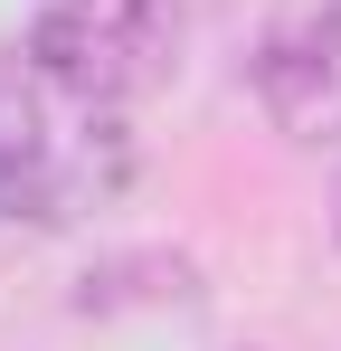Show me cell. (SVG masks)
Returning a JSON list of instances; mask_svg holds the SVG:
<instances>
[{
  "instance_id": "cell-3",
  "label": "cell",
  "mask_w": 341,
  "mask_h": 351,
  "mask_svg": "<svg viewBox=\"0 0 341 351\" xmlns=\"http://www.w3.org/2000/svg\"><path fill=\"white\" fill-rule=\"evenodd\" d=\"M256 105H266L275 133H294V143L341 133V0L294 10L275 38L256 48Z\"/></svg>"
},
{
  "instance_id": "cell-2",
  "label": "cell",
  "mask_w": 341,
  "mask_h": 351,
  "mask_svg": "<svg viewBox=\"0 0 341 351\" xmlns=\"http://www.w3.org/2000/svg\"><path fill=\"white\" fill-rule=\"evenodd\" d=\"M180 29H190V0H38L29 10V48L114 105H142L152 86H170Z\"/></svg>"
},
{
  "instance_id": "cell-1",
  "label": "cell",
  "mask_w": 341,
  "mask_h": 351,
  "mask_svg": "<svg viewBox=\"0 0 341 351\" xmlns=\"http://www.w3.org/2000/svg\"><path fill=\"white\" fill-rule=\"evenodd\" d=\"M133 114L48 66L29 38H0V219L10 228H86L133 190Z\"/></svg>"
},
{
  "instance_id": "cell-4",
  "label": "cell",
  "mask_w": 341,
  "mask_h": 351,
  "mask_svg": "<svg viewBox=\"0 0 341 351\" xmlns=\"http://www.w3.org/2000/svg\"><path fill=\"white\" fill-rule=\"evenodd\" d=\"M332 237H341V190H332Z\"/></svg>"
}]
</instances>
